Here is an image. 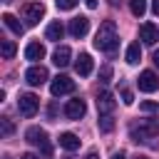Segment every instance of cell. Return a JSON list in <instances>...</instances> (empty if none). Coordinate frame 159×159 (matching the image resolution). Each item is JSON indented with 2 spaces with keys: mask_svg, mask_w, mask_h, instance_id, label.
Wrapping results in <instances>:
<instances>
[{
  "mask_svg": "<svg viewBox=\"0 0 159 159\" xmlns=\"http://www.w3.org/2000/svg\"><path fill=\"white\" fill-rule=\"evenodd\" d=\"M2 22H5V27H7V30H12L15 35H22V30H25V25H22L15 15H10V12H5V15H2Z\"/></svg>",
  "mask_w": 159,
  "mask_h": 159,
  "instance_id": "18",
  "label": "cell"
},
{
  "mask_svg": "<svg viewBox=\"0 0 159 159\" xmlns=\"http://www.w3.org/2000/svg\"><path fill=\"white\" fill-rule=\"evenodd\" d=\"M92 67H94V62H92V57H89L87 52H82V55L77 57V62H75V70H77V75H80V77L92 75Z\"/></svg>",
  "mask_w": 159,
  "mask_h": 159,
  "instance_id": "12",
  "label": "cell"
},
{
  "mask_svg": "<svg viewBox=\"0 0 159 159\" xmlns=\"http://www.w3.org/2000/svg\"><path fill=\"white\" fill-rule=\"evenodd\" d=\"M12 132V124H10V119H2V134H10Z\"/></svg>",
  "mask_w": 159,
  "mask_h": 159,
  "instance_id": "27",
  "label": "cell"
},
{
  "mask_svg": "<svg viewBox=\"0 0 159 159\" xmlns=\"http://www.w3.org/2000/svg\"><path fill=\"white\" fill-rule=\"evenodd\" d=\"M42 15H45V5L42 2H25L22 5V20H25L27 27L37 25L42 20Z\"/></svg>",
  "mask_w": 159,
  "mask_h": 159,
  "instance_id": "2",
  "label": "cell"
},
{
  "mask_svg": "<svg viewBox=\"0 0 159 159\" xmlns=\"http://www.w3.org/2000/svg\"><path fill=\"white\" fill-rule=\"evenodd\" d=\"M107 2H109V5H117V2H119V0H107Z\"/></svg>",
  "mask_w": 159,
  "mask_h": 159,
  "instance_id": "34",
  "label": "cell"
},
{
  "mask_svg": "<svg viewBox=\"0 0 159 159\" xmlns=\"http://www.w3.org/2000/svg\"><path fill=\"white\" fill-rule=\"evenodd\" d=\"M55 2H57V7H60V10H72L80 0H55Z\"/></svg>",
  "mask_w": 159,
  "mask_h": 159,
  "instance_id": "24",
  "label": "cell"
},
{
  "mask_svg": "<svg viewBox=\"0 0 159 159\" xmlns=\"http://www.w3.org/2000/svg\"><path fill=\"white\" fill-rule=\"evenodd\" d=\"M47 70L42 67V65H32L27 72H25V80H27V84H32V87H37V84H45L47 82Z\"/></svg>",
  "mask_w": 159,
  "mask_h": 159,
  "instance_id": "7",
  "label": "cell"
},
{
  "mask_svg": "<svg viewBox=\"0 0 159 159\" xmlns=\"http://www.w3.org/2000/svg\"><path fill=\"white\" fill-rule=\"evenodd\" d=\"M99 129H102V132H112V129H114L112 114H99Z\"/></svg>",
  "mask_w": 159,
  "mask_h": 159,
  "instance_id": "22",
  "label": "cell"
},
{
  "mask_svg": "<svg viewBox=\"0 0 159 159\" xmlns=\"http://www.w3.org/2000/svg\"><path fill=\"white\" fill-rule=\"evenodd\" d=\"M50 92H52L55 97L70 94V92H75V80H70V77H65V75H57V77L52 80V84H50Z\"/></svg>",
  "mask_w": 159,
  "mask_h": 159,
  "instance_id": "6",
  "label": "cell"
},
{
  "mask_svg": "<svg viewBox=\"0 0 159 159\" xmlns=\"http://www.w3.org/2000/svg\"><path fill=\"white\" fill-rule=\"evenodd\" d=\"M139 109L142 112H159V102H142Z\"/></svg>",
  "mask_w": 159,
  "mask_h": 159,
  "instance_id": "23",
  "label": "cell"
},
{
  "mask_svg": "<svg viewBox=\"0 0 159 159\" xmlns=\"http://www.w3.org/2000/svg\"><path fill=\"white\" fill-rule=\"evenodd\" d=\"M84 159H99V154H97V152H89V154H87Z\"/></svg>",
  "mask_w": 159,
  "mask_h": 159,
  "instance_id": "30",
  "label": "cell"
},
{
  "mask_svg": "<svg viewBox=\"0 0 159 159\" xmlns=\"http://www.w3.org/2000/svg\"><path fill=\"white\" fill-rule=\"evenodd\" d=\"M112 159H127V157H124V154H122V152H119V154H114V157H112Z\"/></svg>",
  "mask_w": 159,
  "mask_h": 159,
  "instance_id": "33",
  "label": "cell"
},
{
  "mask_svg": "<svg viewBox=\"0 0 159 159\" xmlns=\"http://www.w3.org/2000/svg\"><path fill=\"white\" fill-rule=\"evenodd\" d=\"M117 45H119V37H117V27H114V22H112V20L102 22L99 30H97V35H94V47L102 50V52H114Z\"/></svg>",
  "mask_w": 159,
  "mask_h": 159,
  "instance_id": "1",
  "label": "cell"
},
{
  "mask_svg": "<svg viewBox=\"0 0 159 159\" xmlns=\"http://www.w3.org/2000/svg\"><path fill=\"white\" fill-rule=\"evenodd\" d=\"M84 5H87L89 10H94V7H97V0H84Z\"/></svg>",
  "mask_w": 159,
  "mask_h": 159,
  "instance_id": "28",
  "label": "cell"
},
{
  "mask_svg": "<svg viewBox=\"0 0 159 159\" xmlns=\"http://www.w3.org/2000/svg\"><path fill=\"white\" fill-rule=\"evenodd\" d=\"M37 107H40V99H37L32 92H27V94H20V97H17V109H20V114H22V117H35Z\"/></svg>",
  "mask_w": 159,
  "mask_h": 159,
  "instance_id": "4",
  "label": "cell"
},
{
  "mask_svg": "<svg viewBox=\"0 0 159 159\" xmlns=\"http://www.w3.org/2000/svg\"><path fill=\"white\" fill-rule=\"evenodd\" d=\"M157 132H159V119H152L149 124L132 127V139H134V142H147V139H152Z\"/></svg>",
  "mask_w": 159,
  "mask_h": 159,
  "instance_id": "5",
  "label": "cell"
},
{
  "mask_svg": "<svg viewBox=\"0 0 159 159\" xmlns=\"http://www.w3.org/2000/svg\"><path fill=\"white\" fill-rule=\"evenodd\" d=\"M122 102H124V104H132V102H134V94H132L129 89H122Z\"/></svg>",
  "mask_w": 159,
  "mask_h": 159,
  "instance_id": "26",
  "label": "cell"
},
{
  "mask_svg": "<svg viewBox=\"0 0 159 159\" xmlns=\"http://www.w3.org/2000/svg\"><path fill=\"white\" fill-rule=\"evenodd\" d=\"M139 37H142L144 45H154V42L159 40V30H157V25H154V22H142V27H139Z\"/></svg>",
  "mask_w": 159,
  "mask_h": 159,
  "instance_id": "9",
  "label": "cell"
},
{
  "mask_svg": "<svg viewBox=\"0 0 159 159\" xmlns=\"http://www.w3.org/2000/svg\"><path fill=\"white\" fill-rule=\"evenodd\" d=\"M137 84H139L142 92H154V89H159V77H157L152 70H144V72L139 75Z\"/></svg>",
  "mask_w": 159,
  "mask_h": 159,
  "instance_id": "8",
  "label": "cell"
},
{
  "mask_svg": "<svg viewBox=\"0 0 159 159\" xmlns=\"http://www.w3.org/2000/svg\"><path fill=\"white\" fill-rule=\"evenodd\" d=\"M25 57H27L30 62L42 60V57H45V45H40V42H30V45L25 47Z\"/></svg>",
  "mask_w": 159,
  "mask_h": 159,
  "instance_id": "15",
  "label": "cell"
},
{
  "mask_svg": "<svg viewBox=\"0 0 159 159\" xmlns=\"http://www.w3.org/2000/svg\"><path fill=\"white\" fill-rule=\"evenodd\" d=\"M152 10H154V15H159V0H154V2H152Z\"/></svg>",
  "mask_w": 159,
  "mask_h": 159,
  "instance_id": "29",
  "label": "cell"
},
{
  "mask_svg": "<svg viewBox=\"0 0 159 159\" xmlns=\"http://www.w3.org/2000/svg\"><path fill=\"white\" fill-rule=\"evenodd\" d=\"M20 159H37V157H35V154H22Z\"/></svg>",
  "mask_w": 159,
  "mask_h": 159,
  "instance_id": "32",
  "label": "cell"
},
{
  "mask_svg": "<svg viewBox=\"0 0 159 159\" xmlns=\"http://www.w3.org/2000/svg\"><path fill=\"white\" fill-rule=\"evenodd\" d=\"M129 10H132V15L142 17L147 12V0H129Z\"/></svg>",
  "mask_w": 159,
  "mask_h": 159,
  "instance_id": "20",
  "label": "cell"
},
{
  "mask_svg": "<svg viewBox=\"0 0 159 159\" xmlns=\"http://www.w3.org/2000/svg\"><path fill=\"white\" fill-rule=\"evenodd\" d=\"M114 97H112V92H99V97H97V109H99V114H112V109H114Z\"/></svg>",
  "mask_w": 159,
  "mask_h": 159,
  "instance_id": "13",
  "label": "cell"
},
{
  "mask_svg": "<svg viewBox=\"0 0 159 159\" xmlns=\"http://www.w3.org/2000/svg\"><path fill=\"white\" fill-rule=\"evenodd\" d=\"M84 112H87V104H84L82 99H70V102L65 104V114H67L70 119H82Z\"/></svg>",
  "mask_w": 159,
  "mask_h": 159,
  "instance_id": "10",
  "label": "cell"
},
{
  "mask_svg": "<svg viewBox=\"0 0 159 159\" xmlns=\"http://www.w3.org/2000/svg\"><path fill=\"white\" fill-rule=\"evenodd\" d=\"M99 80H102V82H109V80H112V67H109V65H104V67L99 70Z\"/></svg>",
  "mask_w": 159,
  "mask_h": 159,
  "instance_id": "25",
  "label": "cell"
},
{
  "mask_svg": "<svg viewBox=\"0 0 159 159\" xmlns=\"http://www.w3.org/2000/svg\"><path fill=\"white\" fill-rule=\"evenodd\" d=\"M0 50H2V57H5V60H10V57L15 55V50H17V47H15V42H12V40H2Z\"/></svg>",
  "mask_w": 159,
  "mask_h": 159,
  "instance_id": "21",
  "label": "cell"
},
{
  "mask_svg": "<svg viewBox=\"0 0 159 159\" xmlns=\"http://www.w3.org/2000/svg\"><path fill=\"white\" fill-rule=\"evenodd\" d=\"M139 60H142V47H139V42H132L127 47V62L129 65H137Z\"/></svg>",
  "mask_w": 159,
  "mask_h": 159,
  "instance_id": "19",
  "label": "cell"
},
{
  "mask_svg": "<svg viewBox=\"0 0 159 159\" xmlns=\"http://www.w3.org/2000/svg\"><path fill=\"white\" fill-rule=\"evenodd\" d=\"M70 57H72V50H70L67 45H60V47L52 52V62H55L57 67H67V65H70Z\"/></svg>",
  "mask_w": 159,
  "mask_h": 159,
  "instance_id": "14",
  "label": "cell"
},
{
  "mask_svg": "<svg viewBox=\"0 0 159 159\" xmlns=\"http://www.w3.org/2000/svg\"><path fill=\"white\" fill-rule=\"evenodd\" d=\"M154 65H157V67H159V50H157V52H154Z\"/></svg>",
  "mask_w": 159,
  "mask_h": 159,
  "instance_id": "31",
  "label": "cell"
},
{
  "mask_svg": "<svg viewBox=\"0 0 159 159\" xmlns=\"http://www.w3.org/2000/svg\"><path fill=\"white\" fill-rule=\"evenodd\" d=\"M25 139L32 144V147H40L42 154H50V142H47V132L42 127H30L25 132Z\"/></svg>",
  "mask_w": 159,
  "mask_h": 159,
  "instance_id": "3",
  "label": "cell"
},
{
  "mask_svg": "<svg viewBox=\"0 0 159 159\" xmlns=\"http://www.w3.org/2000/svg\"><path fill=\"white\" fill-rule=\"evenodd\" d=\"M137 159H147V157H137Z\"/></svg>",
  "mask_w": 159,
  "mask_h": 159,
  "instance_id": "35",
  "label": "cell"
},
{
  "mask_svg": "<svg viewBox=\"0 0 159 159\" xmlns=\"http://www.w3.org/2000/svg\"><path fill=\"white\" fill-rule=\"evenodd\" d=\"M60 147H65L67 152H75V149L80 147V137L72 134V132H62V134H60Z\"/></svg>",
  "mask_w": 159,
  "mask_h": 159,
  "instance_id": "17",
  "label": "cell"
},
{
  "mask_svg": "<svg viewBox=\"0 0 159 159\" xmlns=\"http://www.w3.org/2000/svg\"><path fill=\"white\" fill-rule=\"evenodd\" d=\"M87 30H89V20L87 17H72L70 20V35L72 37H84L87 35Z\"/></svg>",
  "mask_w": 159,
  "mask_h": 159,
  "instance_id": "11",
  "label": "cell"
},
{
  "mask_svg": "<svg viewBox=\"0 0 159 159\" xmlns=\"http://www.w3.org/2000/svg\"><path fill=\"white\" fill-rule=\"evenodd\" d=\"M62 35H65V27H62V22H60V20L50 22V25H47V30H45V37H47V40H52V42L62 40Z\"/></svg>",
  "mask_w": 159,
  "mask_h": 159,
  "instance_id": "16",
  "label": "cell"
}]
</instances>
